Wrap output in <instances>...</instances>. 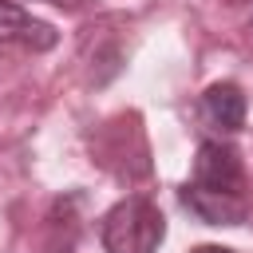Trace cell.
Instances as JSON below:
<instances>
[{"instance_id":"1","label":"cell","mask_w":253,"mask_h":253,"mask_svg":"<svg viewBox=\"0 0 253 253\" xmlns=\"http://www.w3.org/2000/svg\"><path fill=\"white\" fill-rule=\"evenodd\" d=\"M162 237H166V217L142 194H130V198L115 202L99 221L103 253H158Z\"/></svg>"},{"instance_id":"2","label":"cell","mask_w":253,"mask_h":253,"mask_svg":"<svg viewBox=\"0 0 253 253\" xmlns=\"http://www.w3.org/2000/svg\"><path fill=\"white\" fill-rule=\"evenodd\" d=\"M190 182L210 186V190H225V194H245V166H241L237 146H229L221 138H206L194 154V178Z\"/></svg>"},{"instance_id":"3","label":"cell","mask_w":253,"mask_h":253,"mask_svg":"<svg viewBox=\"0 0 253 253\" xmlns=\"http://www.w3.org/2000/svg\"><path fill=\"white\" fill-rule=\"evenodd\" d=\"M178 206L206 225H245V217H249L245 194H225V190H210L198 182L178 186Z\"/></svg>"},{"instance_id":"4","label":"cell","mask_w":253,"mask_h":253,"mask_svg":"<svg viewBox=\"0 0 253 253\" xmlns=\"http://www.w3.org/2000/svg\"><path fill=\"white\" fill-rule=\"evenodd\" d=\"M59 43V32L24 12L16 0H0V47H24V51H51Z\"/></svg>"},{"instance_id":"5","label":"cell","mask_w":253,"mask_h":253,"mask_svg":"<svg viewBox=\"0 0 253 253\" xmlns=\"http://www.w3.org/2000/svg\"><path fill=\"white\" fill-rule=\"evenodd\" d=\"M202 115H206L217 130H225V134L241 130V123H245V91H241L237 83H229V79L206 87V95H202Z\"/></svg>"},{"instance_id":"6","label":"cell","mask_w":253,"mask_h":253,"mask_svg":"<svg viewBox=\"0 0 253 253\" xmlns=\"http://www.w3.org/2000/svg\"><path fill=\"white\" fill-rule=\"evenodd\" d=\"M43 4H51V8H63V12H79V8H87L91 0H43Z\"/></svg>"},{"instance_id":"7","label":"cell","mask_w":253,"mask_h":253,"mask_svg":"<svg viewBox=\"0 0 253 253\" xmlns=\"http://www.w3.org/2000/svg\"><path fill=\"white\" fill-rule=\"evenodd\" d=\"M194 253H233V249H225V245H198Z\"/></svg>"}]
</instances>
